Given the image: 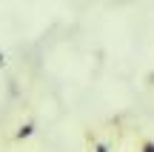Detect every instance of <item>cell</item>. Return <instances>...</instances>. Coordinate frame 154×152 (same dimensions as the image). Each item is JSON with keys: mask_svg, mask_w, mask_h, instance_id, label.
<instances>
[{"mask_svg": "<svg viewBox=\"0 0 154 152\" xmlns=\"http://www.w3.org/2000/svg\"><path fill=\"white\" fill-rule=\"evenodd\" d=\"M37 132V126L32 124V121H26V124H20L17 126V132H14V144H20V141H29V138Z\"/></svg>", "mask_w": 154, "mask_h": 152, "instance_id": "6da1fadb", "label": "cell"}, {"mask_svg": "<svg viewBox=\"0 0 154 152\" xmlns=\"http://www.w3.org/2000/svg\"><path fill=\"white\" fill-rule=\"evenodd\" d=\"M91 152H111V144L109 141H100V144H94Z\"/></svg>", "mask_w": 154, "mask_h": 152, "instance_id": "7a4b0ae2", "label": "cell"}, {"mask_svg": "<svg viewBox=\"0 0 154 152\" xmlns=\"http://www.w3.org/2000/svg\"><path fill=\"white\" fill-rule=\"evenodd\" d=\"M140 152H154V141H149V138L140 141Z\"/></svg>", "mask_w": 154, "mask_h": 152, "instance_id": "3957f363", "label": "cell"}, {"mask_svg": "<svg viewBox=\"0 0 154 152\" xmlns=\"http://www.w3.org/2000/svg\"><path fill=\"white\" fill-rule=\"evenodd\" d=\"M0 66H6V55H3V52H0Z\"/></svg>", "mask_w": 154, "mask_h": 152, "instance_id": "277c9868", "label": "cell"}]
</instances>
